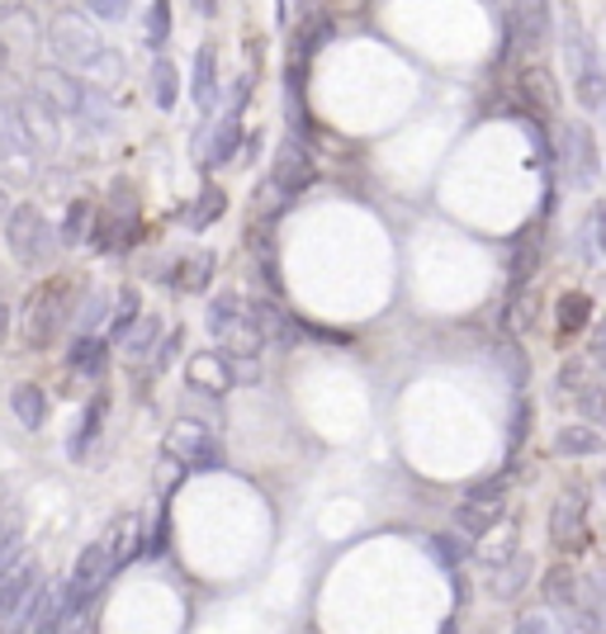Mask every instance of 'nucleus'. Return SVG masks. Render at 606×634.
<instances>
[{
  "mask_svg": "<svg viewBox=\"0 0 606 634\" xmlns=\"http://www.w3.org/2000/svg\"><path fill=\"white\" fill-rule=\"evenodd\" d=\"M583 531H587V498L578 488H569V493H560L550 506V540L569 549V545H578Z\"/></svg>",
  "mask_w": 606,
  "mask_h": 634,
  "instance_id": "obj_12",
  "label": "nucleus"
},
{
  "mask_svg": "<svg viewBox=\"0 0 606 634\" xmlns=\"http://www.w3.org/2000/svg\"><path fill=\"white\" fill-rule=\"evenodd\" d=\"M597 360H606V327L597 331Z\"/></svg>",
  "mask_w": 606,
  "mask_h": 634,
  "instance_id": "obj_44",
  "label": "nucleus"
},
{
  "mask_svg": "<svg viewBox=\"0 0 606 634\" xmlns=\"http://www.w3.org/2000/svg\"><path fill=\"white\" fill-rule=\"evenodd\" d=\"M493 535H498V540H484V545H478V559H484V564H502V559H512V554H517V526H493Z\"/></svg>",
  "mask_w": 606,
  "mask_h": 634,
  "instance_id": "obj_32",
  "label": "nucleus"
},
{
  "mask_svg": "<svg viewBox=\"0 0 606 634\" xmlns=\"http://www.w3.org/2000/svg\"><path fill=\"white\" fill-rule=\"evenodd\" d=\"M209 331H214V341L223 346L228 356H261V327H257V317H251V304H242V294H232V289H223L209 298Z\"/></svg>",
  "mask_w": 606,
  "mask_h": 634,
  "instance_id": "obj_1",
  "label": "nucleus"
},
{
  "mask_svg": "<svg viewBox=\"0 0 606 634\" xmlns=\"http://www.w3.org/2000/svg\"><path fill=\"white\" fill-rule=\"evenodd\" d=\"M237 147H242V109H228L223 114V123L214 129V138H209V171H223L237 156Z\"/></svg>",
  "mask_w": 606,
  "mask_h": 634,
  "instance_id": "obj_16",
  "label": "nucleus"
},
{
  "mask_svg": "<svg viewBox=\"0 0 606 634\" xmlns=\"http://www.w3.org/2000/svg\"><path fill=\"white\" fill-rule=\"evenodd\" d=\"M251 317H257L266 346H275V351H294V346H299V323H294V317H284L275 304L257 298V304H251Z\"/></svg>",
  "mask_w": 606,
  "mask_h": 634,
  "instance_id": "obj_15",
  "label": "nucleus"
},
{
  "mask_svg": "<svg viewBox=\"0 0 606 634\" xmlns=\"http://www.w3.org/2000/svg\"><path fill=\"white\" fill-rule=\"evenodd\" d=\"M67 294H72V284L67 280H47L43 289H34V298H29V346H53L57 341V331L62 323H67Z\"/></svg>",
  "mask_w": 606,
  "mask_h": 634,
  "instance_id": "obj_7",
  "label": "nucleus"
},
{
  "mask_svg": "<svg viewBox=\"0 0 606 634\" xmlns=\"http://www.w3.org/2000/svg\"><path fill=\"white\" fill-rule=\"evenodd\" d=\"M166 459H175V464H185V469H209L218 464V436L209 431L204 422H175L171 431H166Z\"/></svg>",
  "mask_w": 606,
  "mask_h": 634,
  "instance_id": "obj_8",
  "label": "nucleus"
},
{
  "mask_svg": "<svg viewBox=\"0 0 606 634\" xmlns=\"http://www.w3.org/2000/svg\"><path fill=\"white\" fill-rule=\"evenodd\" d=\"M223 209H228V195H223L218 185H204V189H199V199H195V209H185V223H190V232L209 228Z\"/></svg>",
  "mask_w": 606,
  "mask_h": 634,
  "instance_id": "obj_29",
  "label": "nucleus"
},
{
  "mask_svg": "<svg viewBox=\"0 0 606 634\" xmlns=\"http://www.w3.org/2000/svg\"><path fill=\"white\" fill-rule=\"evenodd\" d=\"M564 142H569V171H573V185H597V176H602V152H597V138L583 129V123H569V133H564Z\"/></svg>",
  "mask_w": 606,
  "mask_h": 634,
  "instance_id": "obj_13",
  "label": "nucleus"
},
{
  "mask_svg": "<svg viewBox=\"0 0 606 634\" xmlns=\"http://www.w3.org/2000/svg\"><path fill=\"white\" fill-rule=\"evenodd\" d=\"M105 308H109V298H95V304L86 308V327H95V323H100V317H105Z\"/></svg>",
  "mask_w": 606,
  "mask_h": 634,
  "instance_id": "obj_40",
  "label": "nucleus"
},
{
  "mask_svg": "<svg viewBox=\"0 0 606 634\" xmlns=\"http://www.w3.org/2000/svg\"><path fill=\"white\" fill-rule=\"evenodd\" d=\"M587 308H593V304H587V298H583V294H564V298H560V327H564V331H573V327H583V317H587Z\"/></svg>",
  "mask_w": 606,
  "mask_h": 634,
  "instance_id": "obj_35",
  "label": "nucleus"
},
{
  "mask_svg": "<svg viewBox=\"0 0 606 634\" xmlns=\"http://www.w3.org/2000/svg\"><path fill=\"white\" fill-rule=\"evenodd\" d=\"M109 337H90V331H82L72 346H67V364L76 374H100L105 370V360H109Z\"/></svg>",
  "mask_w": 606,
  "mask_h": 634,
  "instance_id": "obj_22",
  "label": "nucleus"
},
{
  "mask_svg": "<svg viewBox=\"0 0 606 634\" xmlns=\"http://www.w3.org/2000/svg\"><path fill=\"white\" fill-rule=\"evenodd\" d=\"M540 592H545V601L554 611H578V573L573 568H550L545 578H540Z\"/></svg>",
  "mask_w": 606,
  "mask_h": 634,
  "instance_id": "obj_24",
  "label": "nucleus"
},
{
  "mask_svg": "<svg viewBox=\"0 0 606 634\" xmlns=\"http://www.w3.org/2000/svg\"><path fill=\"white\" fill-rule=\"evenodd\" d=\"M53 43H57V53L72 62L76 72H109V67H123L119 57H109V47L100 43V34L82 20V14H57L53 20Z\"/></svg>",
  "mask_w": 606,
  "mask_h": 634,
  "instance_id": "obj_3",
  "label": "nucleus"
},
{
  "mask_svg": "<svg viewBox=\"0 0 606 634\" xmlns=\"http://www.w3.org/2000/svg\"><path fill=\"white\" fill-rule=\"evenodd\" d=\"M148 95H152V105L162 109V114H171L175 100H181V72H175V62H166V57H156V62H152Z\"/></svg>",
  "mask_w": 606,
  "mask_h": 634,
  "instance_id": "obj_23",
  "label": "nucleus"
},
{
  "mask_svg": "<svg viewBox=\"0 0 606 634\" xmlns=\"http://www.w3.org/2000/svg\"><path fill=\"white\" fill-rule=\"evenodd\" d=\"M526 582H531V559L526 554H512V559H502V564H493V578H488V588L493 597H517Z\"/></svg>",
  "mask_w": 606,
  "mask_h": 634,
  "instance_id": "obj_25",
  "label": "nucleus"
},
{
  "mask_svg": "<svg viewBox=\"0 0 606 634\" xmlns=\"http://www.w3.org/2000/svg\"><path fill=\"white\" fill-rule=\"evenodd\" d=\"M24 0H0V20H10V14H20Z\"/></svg>",
  "mask_w": 606,
  "mask_h": 634,
  "instance_id": "obj_41",
  "label": "nucleus"
},
{
  "mask_svg": "<svg viewBox=\"0 0 606 634\" xmlns=\"http://www.w3.org/2000/svg\"><path fill=\"white\" fill-rule=\"evenodd\" d=\"M39 582H43L39 559H10L0 568V625H14V615L24 611V601Z\"/></svg>",
  "mask_w": 606,
  "mask_h": 634,
  "instance_id": "obj_11",
  "label": "nucleus"
},
{
  "mask_svg": "<svg viewBox=\"0 0 606 634\" xmlns=\"http://www.w3.org/2000/svg\"><path fill=\"white\" fill-rule=\"evenodd\" d=\"M62 625H67V588H53V582H39V588L29 592L24 611L14 615V630L39 634V630H62Z\"/></svg>",
  "mask_w": 606,
  "mask_h": 634,
  "instance_id": "obj_10",
  "label": "nucleus"
},
{
  "mask_svg": "<svg viewBox=\"0 0 606 634\" xmlns=\"http://www.w3.org/2000/svg\"><path fill=\"white\" fill-rule=\"evenodd\" d=\"M214 265H218L214 251H195V256L181 261V275H171V284L181 294H204V289H209V280H214Z\"/></svg>",
  "mask_w": 606,
  "mask_h": 634,
  "instance_id": "obj_26",
  "label": "nucleus"
},
{
  "mask_svg": "<svg viewBox=\"0 0 606 634\" xmlns=\"http://www.w3.org/2000/svg\"><path fill=\"white\" fill-rule=\"evenodd\" d=\"M6 247L20 265H47L57 256V232L47 228V218L34 209V204H20L10 218H6Z\"/></svg>",
  "mask_w": 606,
  "mask_h": 634,
  "instance_id": "obj_2",
  "label": "nucleus"
},
{
  "mask_svg": "<svg viewBox=\"0 0 606 634\" xmlns=\"http://www.w3.org/2000/svg\"><path fill=\"white\" fill-rule=\"evenodd\" d=\"M105 412H109V398H105V393H95V398L86 403V412H82V426H76L72 440H67V455L72 459H86L90 455V446L105 431Z\"/></svg>",
  "mask_w": 606,
  "mask_h": 634,
  "instance_id": "obj_17",
  "label": "nucleus"
},
{
  "mask_svg": "<svg viewBox=\"0 0 606 634\" xmlns=\"http://www.w3.org/2000/svg\"><path fill=\"white\" fill-rule=\"evenodd\" d=\"M95 20H105V24H119V20H129V10H133V0H86Z\"/></svg>",
  "mask_w": 606,
  "mask_h": 634,
  "instance_id": "obj_36",
  "label": "nucleus"
},
{
  "mask_svg": "<svg viewBox=\"0 0 606 634\" xmlns=\"http://www.w3.org/2000/svg\"><path fill=\"white\" fill-rule=\"evenodd\" d=\"M309 181H313V156H309V147H303V138L290 133L275 147V162H270V176H266L261 189H270L275 204H294Z\"/></svg>",
  "mask_w": 606,
  "mask_h": 634,
  "instance_id": "obj_5",
  "label": "nucleus"
},
{
  "mask_svg": "<svg viewBox=\"0 0 606 634\" xmlns=\"http://www.w3.org/2000/svg\"><path fill=\"white\" fill-rule=\"evenodd\" d=\"M162 341V317H138V323L129 327V337H123V351H129V360H148L152 346Z\"/></svg>",
  "mask_w": 606,
  "mask_h": 634,
  "instance_id": "obj_27",
  "label": "nucleus"
},
{
  "mask_svg": "<svg viewBox=\"0 0 606 634\" xmlns=\"http://www.w3.org/2000/svg\"><path fill=\"white\" fill-rule=\"evenodd\" d=\"M578 412H583L587 422H606V389L602 384L578 389Z\"/></svg>",
  "mask_w": 606,
  "mask_h": 634,
  "instance_id": "obj_34",
  "label": "nucleus"
},
{
  "mask_svg": "<svg viewBox=\"0 0 606 634\" xmlns=\"http://www.w3.org/2000/svg\"><path fill=\"white\" fill-rule=\"evenodd\" d=\"M569 62H573V95H578L587 109H597L606 100V72H602L593 39H583L578 29L569 34Z\"/></svg>",
  "mask_w": 606,
  "mask_h": 634,
  "instance_id": "obj_9",
  "label": "nucleus"
},
{
  "mask_svg": "<svg viewBox=\"0 0 606 634\" xmlns=\"http://www.w3.org/2000/svg\"><path fill=\"white\" fill-rule=\"evenodd\" d=\"M133 228H138L133 218H115V214H109V218H100V223L90 228V232H95L90 242L100 247V251H119V247H129V242H133Z\"/></svg>",
  "mask_w": 606,
  "mask_h": 634,
  "instance_id": "obj_30",
  "label": "nucleus"
},
{
  "mask_svg": "<svg viewBox=\"0 0 606 634\" xmlns=\"http://www.w3.org/2000/svg\"><path fill=\"white\" fill-rule=\"evenodd\" d=\"M190 384H199V389H228L232 384V364H228V351H199L195 360H190Z\"/></svg>",
  "mask_w": 606,
  "mask_h": 634,
  "instance_id": "obj_21",
  "label": "nucleus"
},
{
  "mask_svg": "<svg viewBox=\"0 0 606 634\" xmlns=\"http://www.w3.org/2000/svg\"><path fill=\"white\" fill-rule=\"evenodd\" d=\"M14 554H20V526H14V521H6V526H0V568H6Z\"/></svg>",
  "mask_w": 606,
  "mask_h": 634,
  "instance_id": "obj_38",
  "label": "nucleus"
},
{
  "mask_svg": "<svg viewBox=\"0 0 606 634\" xmlns=\"http://www.w3.org/2000/svg\"><path fill=\"white\" fill-rule=\"evenodd\" d=\"M190 6H195V14H214L218 0H190Z\"/></svg>",
  "mask_w": 606,
  "mask_h": 634,
  "instance_id": "obj_43",
  "label": "nucleus"
},
{
  "mask_svg": "<svg viewBox=\"0 0 606 634\" xmlns=\"http://www.w3.org/2000/svg\"><path fill=\"white\" fill-rule=\"evenodd\" d=\"M115 317H109V341H123V337H129V327L138 323V308H142V298H138V289H133V284H123V289H119V298H115Z\"/></svg>",
  "mask_w": 606,
  "mask_h": 634,
  "instance_id": "obj_31",
  "label": "nucleus"
},
{
  "mask_svg": "<svg viewBox=\"0 0 606 634\" xmlns=\"http://www.w3.org/2000/svg\"><path fill=\"white\" fill-rule=\"evenodd\" d=\"M502 512H507V483L502 479H488V483L469 488V498L455 506V531L484 540V535L502 521Z\"/></svg>",
  "mask_w": 606,
  "mask_h": 634,
  "instance_id": "obj_6",
  "label": "nucleus"
},
{
  "mask_svg": "<svg viewBox=\"0 0 606 634\" xmlns=\"http://www.w3.org/2000/svg\"><path fill=\"white\" fill-rule=\"evenodd\" d=\"M512 39L521 47H540L550 39V0H517L512 6Z\"/></svg>",
  "mask_w": 606,
  "mask_h": 634,
  "instance_id": "obj_14",
  "label": "nucleus"
},
{
  "mask_svg": "<svg viewBox=\"0 0 606 634\" xmlns=\"http://www.w3.org/2000/svg\"><path fill=\"white\" fill-rule=\"evenodd\" d=\"M587 232H593L597 251L606 256V199H597V204H593V214H587Z\"/></svg>",
  "mask_w": 606,
  "mask_h": 634,
  "instance_id": "obj_37",
  "label": "nucleus"
},
{
  "mask_svg": "<svg viewBox=\"0 0 606 634\" xmlns=\"http://www.w3.org/2000/svg\"><path fill=\"white\" fill-rule=\"evenodd\" d=\"M10 407H14V417H20L24 431H43V422H47V398H43V389L34 384V379H24V384L10 389Z\"/></svg>",
  "mask_w": 606,
  "mask_h": 634,
  "instance_id": "obj_20",
  "label": "nucleus"
},
{
  "mask_svg": "<svg viewBox=\"0 0 606 634\" xmlns=\"http://www.w3.org/2000/svg\"><path fill=\"white\" fill-rule=\"evenodd\" d=\"M119 568L115 559V535H95V540L76 554V564H72V578H67V621H72V611L76 606H86V601L95 597L109 582V573Z\"/></svg>",
  "mask_w": 606,
  "mask_h": 634,
  "instance_id": "obj_4",
  "label": "nucleus"
},
{
  "mask_svg": "<svg viewBox=\"0 0 606 634\" xmlns=\"http://www.w3.org/2000/svg\"><path fill=\"white\" fill-rule=\"evenodd\" d=\"M6 337H10V308L0 304V341H6Z\"/></svg>",
  "mask_w": 606,
  "mask_h": 634,
  "instance_id": "obj_42",
  "label": "nucleus"
},
{
  "mask_svg": "<svg viewBox=\"0 0 606 634\" xmlns=\"http://www.w3.org/2000/svg\"><path fill=\"white\" fill-rule=\"evenodd\" d=\"M171 39V0H152V14H148V43L152 47H166Z\"/></svg>",
  "mask_w": 606,
  "mask_h": 634,
  "instance_id": "obj_33",
  "label": "nucleus"
},
{
  "mask_svg": "<svg viewBox=\"0 0 606 634\" xmlns=\"http://www.w3.org/2000/svg\"><path fill=\"white\" fill-rule=\"evenodd\" d=\"M554 450L569 455V459H587V455L606 450V436L587 422H569V426H560V436H554Z\"/></svg>",
  "mask_w": 606,
  "mask_h": 634,
  "instance_id": "obj_19",
  "label": "nucleus"
},
{
  "mask_svg": "<svg viewBox=\"0 0 606 634\" xmlns=\"http://www.w3.org/2000/svg\"><path fill=\"white\" fill-rule=\"evenodd\" d=\"M602 109H606V100H602Z\"/></svg>",
  "mask_w": 606,
  "mask_h": 634,
  "instance_id": "obj_46",
  "label": "nucleus"
},
{
  "mask_svg": "<svg viewBox=\"0 0 606 634\" xmlns=\"http://www.w3.org/2000/svg\"><path fill=\"white\" fill-rule=\"evenodd\" d=\"M90 223H95L90 199H76V204H67V218H62V228H57V242H62V247L86 242V237H90Z\"/></svg>",
  "mask_w": 606,
  "mask_h": 634,
  "instance_id": "obj_28",
  "label": "nucleus"
},
{
  "mask_svg": "<svg viewBox=\"0 0 606 634\" xmlns=\"http://www.w3.org/2000/svg\"><path fill=\"white\" fill-rule=\"evenodd\" d=\"M517 630L521 634H540V630H554V621H545V615H521Z\"/></svg>",
  "mask_w": 606,
  "mask_h": 634,
  "instance_id": "obj_39",
  "label": "nucleus"
},
{
  "mask_svg": "<svg viewBox=\"0 0 606 634\" xmlns=\"http://www.w3.org/2000/svg\"><path fill=\"white\" fill-rule=\"evenodd\" d=\"M214 95H218V53L214 43H204L195 53V72H190V100L199 109H214Z\"/></svg>",
  "mask_w": 606,
  "mask_h": 634,
  "instance_id": "obj_18",
  "label": "nucleus"
},
{
  "mask_svg": "<svg viewBox=\"0 0 606 634\" xmlns=\"http://www.w3.org/2000/svg\"><path fill=\"white\" fill-rule=\"evenodd\" d=\"M0 67H6V53H0Z\"/></svg>",
  "mask_w": 606,
  "mask_h": 634,
  "instance_id": "obj_45",
  "label": "nucleus"
}]
</instances>
